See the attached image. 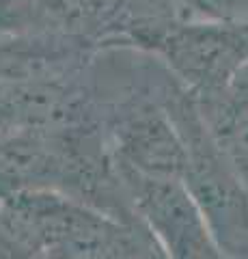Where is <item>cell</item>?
I'll return each instance as SVG.
<instances>
[{"instance_id":"10","label":"cell","mask_w":248,"mask_h":259,"mask_svg":"<svg viewBox=\"0 0 248 259\" xmlns=\"http://www.w3.org/2000/svg\"><path fill=\"white\" fill-rule=\"evenodd\" d=\"M28 5L30 0H0V28L18 20Z\"/></svg>"},{"instance_id":"8","label":"cell","mask_w":248,"mask_h":259,"mask_svg":"<svg viewBox=\"0 0 248 259\" xmlns=\"http://www.w3.org/2000/svg\"><path fill=\"white\" fill-rule=\"evenodd\" d=\"M216 143L248 190V65L218 93L196 97Z\"/></svg>"},{"instance_id":"1","label":"cell","mask_w":248,"mask_h":259,"mask_svg":"<svg viewBox=\"0 0 248 259\" xmlns=\"http://www.w3.org/2000/svg\"><path fill=\"white\" fill-rule=\"evenodd\" d=\"M39 188L65 192L125 223H140L102 123L0 136V199Z\"/></svg>"},{"instance_id":"9","label":"cell","mask_w":248,"mask_h":259,"mask_svg":"<svg viewBox=\"0 0 248 259\" xmlns=\"http://www.w3.org/2000/svg\"><path fill=\"white\" fill-rule=\"evenodd\" d=\"M205 15H248L246 7L237 0H196Z\"/></svg>"},{"instance_id":"2","label":"cell","mask_w":248,"mask_h":259,"mask_svg":"<svg viewBox=\"0 0 248 259\" xmlns=\"http://www.w3.org/2000/svg\"><path fill=\"white\" fill-rule=\"evenodd\" d=\"M15 259H162L142 223H125L59 190H22L0 199Z\"/></svg>"},{"instance_id":"4","label":"cell","mask_w":248,"mask_h":259,"mask_svg":"<svg viewBox=\"0 0 248 259\" xmlns=\"http://www.w3.org/2000/svg\"><path fill=\"white\" fill-rule=\"evenodd\" d=\"M134 50L158 56L194 97H207L222 91L248 65V15L175 20Z\"/></svg>"},{"instance_id":"5","label":"cell","mask_w":248,"mask_h":259,"mask_svg":"<svg viewBox=\"0 0 248 259\" xmlns=\"http://www.w3.org/2000/svg\"><path fill=\"white\" fill-rule=\"evenodd\" d=\"M199 18L192 0H30L5 28L63 30L100 48H138L154 30L175 20Z\"/></svg>"},{"instance_id":"7","label":"cell","mask_w":248,"mask_h":259,"mask_svg":"<svg viewBox=\"0 0 248 259\" xmlns=\"http://www.w3.org/2000/svg\"><path fill=\"white\" fill-rule=\"evenodd\" d=\"M100 48L63 30L20 26L0 28L3 82H57L89 74Z\"/></svg>"},{"instance_id":"3","label":"cell","mask_w":248,"mask_h":259,"mask_svg":"<svg viewBox=\"0 0 248 259\" xmlns=\"http://www.w3.org/2000/svg\"><path fill=\"white\" fill-rule=\"evenodd\" d=\"M158 87L186 147L181 180L205 214L222 257L248 259V190L244 182L216 143L194 93L164 63Z\"/></svg>"},{"instance_id":"6","label":"cell","mask_w":248,"mask_h":259,"mask_svg":"<svg viewBox=\"0 0 248 259\" xmlns=\"http://www.w3.org/2000/svg\"><path fill=\"white\" fill-rule=\"evenodd\" d=\"M115 166L136 216L145 223L166 257H222L210 225L205 221V214L181 177L149 175L119 160H115Z\"/></svg>"}]
</instances>
